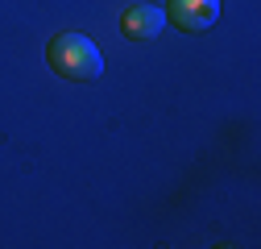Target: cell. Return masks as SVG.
Returning a JSON list of instances; mask_svg holds the SVG:
<instances>
[{"label": "cell", "mask_w": 261, "mask_h": 249, "mask_svg": "<svg viewBox=\"0 0 261 249\" xmlns=\"http://www.w3.org/2000/svg\"><path fill=\"white\" fill-rule=\"evenodd\" d=\"M50 67L62 79H75V83H95L104 75V54L91 38L83 34H58L50 42Z\"/></svg>", "instance_id": "6da1fadb"}, {"label": "cell", "mask_w": 261, "mask_h": 249, "mask_svg": "<svg viewBox=\"0 0 261 249\" xmlns=\"http://www.w3.org/2000/svg\"><path fill=\"white\" fill-rule=\"evenodd\" d=\"M216 17H220V0H170V21L178 29H191V34L212 29Z\"/></svg>", "instance_id": "7a4b0ae2"}, {"label": "cell", "mask_w": 261, "mask_h": 249, "mask_svg": "<svg viewBox=\"0 0 261 249\" xmlns=\"http://www.w3.org/2000/svg\"><path fill=\"white\" fill-rule=\"evenodd\" d=\"M162 25H166V9H158V5H137V9H128L124 21H120V29L128 38H158Z\"/></svg>", "instance_id": "3957f363"}]
</instances>
